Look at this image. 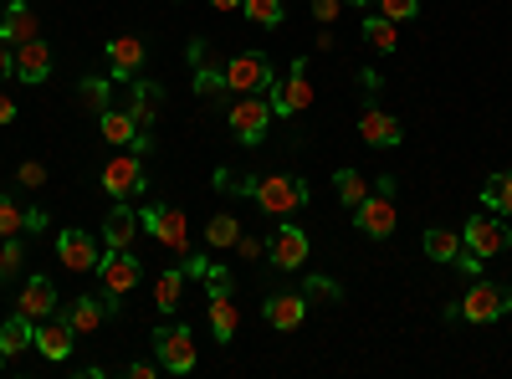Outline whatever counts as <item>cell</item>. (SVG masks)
I'll return each mask as SVG.
<instances>
[{
  "mask_svg": "<svg viewBox=\"0 0 512 379\" xmlns=\"http://www.w3.org/2000/svg\"><path fill=\"white\" fill-rule=\"evenodd\" d=\"M256 205L267 210V216H292L297 205H308V185L292 180V175H267V180H246L241 185Z\"/></svg>",
  "mask_w": 512,
  "mask_h": 379,
  "instance_id": "cell-1",
  "label": "cell"
},
{
  "mask_svg": "<svg viewBox=\"0 0 512 379\" xmlns=\"http://www.w3.org/2000/svg\"><path fill=\"white\" fill-rule=\"evenodd\" d=\"M154 359L169 374H190L195 369V333L185 323H159L154 328Z\"/></svg>",
  "mask_w": 512,
  "mask_h": 379,
  "instance_id": "cell-2",
  "label": "cell"
},
{
  "mask_svg": "<svg viewBox=\"0 0 512 379\" xmlns=\"http://www.w3.org/2000/svg\"><path fill=\"white\" fill-rule=\"evenodd\" d=\"M231 134L241 139V144H262L267 139V123H272V103L262 98V93H241V103L231 108Z\"/></svg>",
  "mask_w": 512,
  "mask_h": 379,
  "instance_id": "cell-3",
  "label": "cell"
},
{
  "mask_svg": "<svg viewBox=\"0 0 512 379\" xmlns=\"http://www.w3.org/2000/svg\"><path fill=\"white\" fill-rule=\"evenodd\" d=\"M272 113H282V118H292V113H303L308 103H313V82H308V62L297 57L292 62V72H287V82H272Z\"/></svg>",
  "mask_w": 512,
  "mask_h": 379,
  "instance_id": "cell-4",
  "label": "cell"
},
{
  "mask_svg": "<svg viewBox=\"0 0 512 379\" xmlns=\"http://www.w3.org/2000/svg\"><path fill=\"white\" fill-rule=\"evenodd\" d=\"M226 88L231 93H267L272 88V62L262 52H241L226 62Z\"/></svg>",
  "mask_w": 512,
  "mask_h": 379,
  "instance_id": "cell-5",
  "label": "cell"
},
{
  "mask_svg": "<svg viewBox=\"0 0 512 379\" xmlns=\"http://www.w3.org/2000/svg\"><path fill=\"white\" fill-rule=\"evenodd\" d=\"M139 221L154 231V241H164L169 251H175V257H190V226H185L180 210H169V205H149Z\"/></svg>",
  "mask_w": 512,
  "mask_h": 379,
  "instance_id": "cell-6",
  "label": "cell"
},
{
  "mask_svg": "<svg viewBox=\"0 0 512 379\" xmlns=\"http://www.w3.org/2000/svg\"><path fill=\"white\" fill-rule=\"evenodd\" d=\"M98 282L108 298H128V292L139 287V257H134V246L128 251H108V257L98 262Z\"/></svg>",
  "mask_w": 512,
  "mask_h": 379,
  "instance_id": "cell-7",
  "label": "cell"
},
{
  "mask_svg": "<svg viewBox=\"0 0 512 379\" xmlns=\"http://www.w3.org/2000/svg\"><path fill=\"white\" fill-rule=\"evenodd\" d=\"M507 308H512V292H502V287H492V282H477V287L461 298L456 313H461L466 323H497Z\"/></svg>",
  "mask_w": 512,
  "mask_h": 379,
  "instance_id": "cell-8",
  "label": "cell"
},
{
  "mask_svg": "<svg viewBox=\"0 0 512 379\" xmlns=\"http://www.w3.org/2000/svg\"><path fill=\"white\" fill-rule=\"evenodd\" d=\"M98 180H103V190H108L113 200H128V195L144 190V164H139L134 154H118V159H108L103 170H98Z\"/></svg>",
  "mask_w": 512,
  "mask_h": 379,
  "instance_id": "cell-9",
  "label": "cell"
},
{
  "mask_svg": "<svg viewBox=\"0 0 512 379\" xmlns=\"http://www.w3.org/2000/svg\"><path fill=\"white\" fill-rule=\"evenodd\" d=\"M461 246H472L477 257L487 262V257H502V251L512 246V231H507L502 221H492V216H477V221H466V231H461Z\"/></svg>",
  "mask_w": 512,
  "mask_h": 379,
  "instance_id": "cell-10",
  "label": "cell"
},
{
  "mask_svg": "<svg viewBox=\"0 0 512 379\" xmlns=\"http://www.w3.org/2000/svg\"><path fill=\"white\" fill-rule=\"evenodd\" d=\"M354 216H359V231L364 236H374V241H384V236H395V200L390 195H364L359 205H354Z\"/></svg>",
  "mask_w": 512,
  "mask_h": 379,
  "instance_id": "cell-11",
  "label": "cell"
},
{
  "mask_svg": "<svg viewBox=\"0 0 512 379\" xmlns=\"http://www.w3.org/2000/svg\"><path fill=\"white\" fill-rule=\"evenodd\" d=\"M72 339H77V328L67 323V313H52V318H41V328H36V349L47 354V359H67L72 354Z\"/></svg>",
  "mask_w": 512,
  "mask_h": 379,
  "instance_id": "cell-12",
  "label": "cell"
},
{
  "mask_svg": "<svg viewBox=\"0 0 512 379\" xmlns=\"http://www.w3.org/2000/svg\"><path fill=\"white\" fill-rule=\"evenodd\" d=\"M57 257H62L67 272H93V267L103 262L98 246H93V236H82V231H62V236H57Z\"/></svg>",
  "mask_w": 512,
  "mask_h": 379,
  "instance_id": "cell-13",
  "label": "cell"
},
{
  "mask_svg": "<svg viewBox=\"0 0 512 379\" xmlns=\"http://www.w3.org/2000/svg\"><path fill=\"white\" fill-rule=\"evenodd\" d=\"M359 139L369 144V149H395L405 134H400V123L390 118V113H379V108H364L359 113Z\"/></svg>",
  "mask_w": 512,
  "mask_h": 379,
  "instance_id": "cell-14",
  "label": "cell"
},
{
  "mask_svg": "<svg viewBox=\"0 0 512 379\" xmlns=\"http://www.w3.org/2000/svg\"><path fill=\"white\" fill-rule=\"evenodd\" d=\"M267 251H272V262H277L282 272H297V267L308 262V236L297 231V226H277V236H272Z\"/></svg>",
  "mask_w": 512,
  "mask_h": 379,
  "instance_id": "cell-15",
  "label": "cell"
},
{
  "mask_svg": "<svg viewBox=\"0 0 512 379\" xmlns=\"http://www.w3.org/2000/svg\"><path fill=\"white\" fill-rule=\"evenodd\" d=\"M41 36V26H36V16H31V6L26 0H11V11H6V21H0V41L16 52V47H26V41H36Z\"/></svg>",
  "mask_w": 512,
  "mask_h": 379,
  "instance_id": "cell-16",
  "label": "cell"
},
{
  "mask_svg": "<svg viewBox=\"0 0 512 379\" xmlns=\"http://www.w3.org/2000/svg\"><path fill=\"white\" fill-rule=\"evenodd\" d=\"M16 77L21 82H47L52 77V47L47 41H26V47H16Z\"/></svg>",
  "mask_w": 512,
  "mask_h": 379,
  "instance_id": "cell-17",
  "label": "cell"
},
{
  "mask_svg": "<svg viewBox=\"0 0 512 379\" xmlns=\"http://www.w3.org/2000/svg\"><path fill=\"white\" fill-rule=\"evenodd\" d=\"M134 231H139V216H134V205H113L108 210V221H103V241H108V251H128L134 246Z\"/></svg>",
  "mask_w": 512,
  "mask_h": 379,
  "instance_id": "cell-18",
  "label": "cell"
},
{
  "mask_svg": "<svg viewBox=\"0 0 512 379\" xmlns=\"http://www.w3.org/2000/svg\"><path fill=\"white\" fill-rule=\"evenodd\" d=\"M303 318H308V298H303V292H277V298H267V323L272 328L292 333Z\"/></svg>",
  "mask_w": 512,
  "mask_h": 379,
  "instance_id": "cell-19",
  "label": "cell"
},
{
  "mask_svg": "<svg viewBox=\"0 0 512 379\" xmlns=\"http://www.w3.org/2000/svg\"><path fill=\"white\" fill-rule=\"evenodd\" d=\"M21 313H26L31 323H41V318H52V313H57V287H52V277H31V282H26V292H21Z\"/></svg>",
  "mask_w": 512,
  "mask_h": 379,
  "instance_id": "cell-20",
  "label": "cell"
},
{
  "mask_svg": "<svg viewBox=\"0 0 512 379\" xmlns=\"http://www.w3.org/2000/svg\"><path fill=\"white\" fill-rule=\"evenodd\" d=\"M108 62H113V77H134L144 67V41L139 36H113L108 41Z\"/></svg>",
  "mask_w": 512,
  "mask_h": 379,
  "instance_id": "cell-21",
  "label": "cell"
},
{
  "mask_svg": "<svg viewBox=\"0 0 512 379\" xmlns=\"http://www.w3.org/2000/svg\"><path fill=\"white\" fill-rule=\"evenodd\" d=\"M210 328H216V339L221 344H231L236 339V328H241V313H236V303H231V292H210Z\"/></svg>",
  "mask_w": 512,
  "mask_h": 379,
  "instance_id": "cell-22",
  "label": "cell"
},
{
  "mask_svg": "<svg viewBox=\"0 0 512 379\" xmlns=\"http://www.w3.org/2000/svg\"><path fill=\"white\" fill-rule=\"evenodd\" d=\"M31 339H36V333H31V318L26 313L0 323V354H6V359H16L21 349H31Z\"/></svg>",
  "mask_w": 512,
  "mask_h": 379,
  "instance_id": "cell-23",
  "label": "cell"
},
{
  "mask_svg": "<svg viewBox=\"0 0 512 379\" xmlns=\"http://www.w3.org/2000/svg\"><path fill=\"white\" fill-rule=\"evenodd\" d=\"M103 318H108V303H103V298H77V303L67 308V323H72L77 333L103 328Z\"/></svg>",
  "mask_w": 512,
  "mask_h": 379,
  "instance_id": "cell-24",
  "label": "cell"
},
{
  "mask_svg": "<svg viewBox=\"0 0 512 379\" xmlns=\"http://www.w3.org/2000/svg\"><path fill=\"white\" fill-rule=\"evenodd\" d=\"M98 118H103V139H108V144H134V139H139V123H134V113L103 108Z\"/></svg>",
  "mask_w": 512,
  "mask_h": 379,
  "instance_id": "cell-25",
  "label": "cell"
},
{
  "mask_svg": "<svg viewBox=\"0 0 512 379\" xmlns=\"http://www.w3.org/2000/svg\"><path fill=\"white\" fill-rule=\"evenodd\" d=\"M456 251H461V236L456 231H446V226L425 231V257H431V262H456Z\"/></svg>",
  "mask_w": 512,
  "mask_h": 379,
  "instance_id": "cell-26",
  "label": "cell"
},
{
  "mask_svg": "<svg viewBox=\"0 0 512 379\" xmlns=\"http://www.w3.org/2000/svg\"><path fill=\"white\" fill-rule=\"evenodd\" d=\"M364 41H369L374 52H395L400 31H395V21H390V16H364Z\"/></svg>",
  "mask_w": 512,
  "mask_h": 379,
  "instance_id": "cell-27",
  "label": "cell"
},
{
  "mask_svg": "<svg viewBox=\"0 0 512 379\" xmlns=\"http://www.w3.org/2000/svg\"><path fill=\"white\" fill-rule=\"evenodd\" d=\"M180 292H185V277H180V272H164V277L154 282V308H159V313H175V308H180Z\"/></svg>",
  "mask_w": 512,
  "mask_h": 379,
  "instance_id": "cell-28",
  "label": "cell"
},
{
  "mask_svg": "<svg viewBox=\"0 0 512 379\" xmlns=\"http://www.w3.org/2000/svg\"><path fill=\"white\" fill-rule=\"evenodd\" d=\"M159 82H139V88H134V123H139V129H144V123H154V113H159Z\"/></svg>",
  "mask_w": 512,
  "mask_h": 379,
  "instance_id": "cell-29",
  "label": "cell"
},
{
  "mask_svg": "<svg viewBox=\"0 0 512 379\" xmlns=\"http://www.w3.org/2000/svg\"><path fill=\"white\" fill-rule=\"evenodd\" d=\"M482 200H487V210H502V216H512V170H507V175H492L487 190H482Z\"/></svg>",
  "mask_w": 512,
  "mask_h": 379,
  "instance_id": "cell-30",
  "label": "cell"
},
{
  "mask_svg": "<svg viewBox=\"0 0 512 379\" xmlns=\"http://www.w3.org/2000/svg\"><path fill=\"white\" fill-rule=\"evenodd\" d=\"M333 190H338V200H344V205H359V200L369 195V180H364L359 170H338Z\"/></svg>",
  "mask_w": 512,
  "mask_h": 379,
  "instance_id": "cell-31",
  "label": "cell"
},
{
  "mask_svg": "<svg viewBox=\"0 0 512 379\" xmlns=\"http://www.w3.org/2000/svg\"><path fill=\"white\" fill-rule=\"evenodd\" d=\"M236 236H241V221H236V216H216V221H205V241L216 246V251H221V246H236Z\"/></svg>",
  "mask_w": 512,
  "mask_h": 379,
  "instance_id": "cell-32",
  "label": "cell"
},
{
  "mask_svg": "<svg viewBox=\"0 0 512 379\" xmlns=\"http://www.w3.org/2000/svg\"><path fill=\"white\" fill-rule=\"evenodd\" d=\"M241 11H246V21H256V26H277V21H282V0H241Z\"/></svg>",
  "mask_w": 512,
  "mask_h": 379,
  "instance_id": "cell-33",
  "label": "cell"
},
{
  "mask_svg": "<svg viewBox=\"0 0 512 379\" xmlns=\"http://www.w3.org/2000/svg\"><path fill=\"white\" fill-rule=\"evenodd\" d=\"M77 103L93 108V113H103V108H108V77H88V82H82V88H77Z\"/></svg>",
  "mask_w": 512,
  "mask_h": 379,
  "instance_id": "cell-34",
  "label": "cell"
},
{
  "mask_svg": "<svg viewBox=\"0 0 512 379\" xmlns=\"http://www.w3.org/2000/svg\"><path fill=\"white\" fill-rule=\"evenodd\" d=\"M303 298H308V303H338L344 292H338V282H333V277H308Z\"/></svg>",
  "mask_w": 512,
  "mask_h": 379,
  "instance_id": "cell-35",
  "label": "cell"
},
{
  "mask_svg": "<svg viewBox=\"0 0 512 379\" xmlns=\"http://www.w3.org/2000/svg\"><path fill=\"white\" fill-rule=\"evenodd\" d=\"M21 262H26L21 241H16V236H6V246H0V282H6V277H16V272H21Z\"/></svg>",
  "mask_w": 512,
  "mask_h": 379,
  "instance_id": "cell-36",
  "label": "cell"
},
{
  "mask_svg": "<svg viewBox=\"0 0 512 379\" xmlns=\"http://www.w3.org/2000/svg\"><path fill=\"white\" fill-rule=\"evenodd\" d=\"M374 6H379V16H390L395 26H400V21H415V16H420V0H374Z\"/></svg>",
  "mask_w": 512,
  "mask_h": 379,
  "instance_id": "cell-37",
  "label": "cell"
},
{
  "mask_svg": "<svg viewBox=\"0 0 512 379\" xmlns=\"http://www.w3.org/2000/svg\"><path fill=\"white\" fill-rule=\"evenodd\" d=\"M26 226V210L21 205H11L6 195H0V241H6V236H16Z\"/></svg>",
  "mask_w": 512,
  "mask_h": 379,
  "instance_id": "cell-38",
  "label": "cell"
},
{
  "mask_svg": "<svg viewBox=\"0 0 512 379\" xmlns=\"http://www.w3.org/2000/svg\"><path fill=\"white\" fill-rule=\"evenodd\" d=\"M221 88H226V72H210V67H200V72H195V93H200V98L221 93Z\"/></svg>",
  "mask_w": 512,
  "mask_h": 379,
  "instance_id": "cell-39",
  "label": "cell"
},
{
  "mask_svg": "<svg viewBox=\"0 0 512 379\" xmlns=\"http://www.w3.org/2000/svg\"><path fill=\"white\" fill-rule=\"evenodd\" d=\"M200 277H205V287H210V292H231V272H226V267H210V262H205V272H200Z\"/></svg>",
  "mask_w": 512,
  "mask_h": 379,
  "instance_id": "cell-40",
  "label": "cell"
},
{
  "mask_svg": "<svg viewBox=\"0 0 512 379\" xmlns=\"http://www.w3.org/2000/svg\"><path fill=\"white\" fill-rule=\"evenodd\" d=\"M21 185H26V190H36V185H47V164H36V159H26V164H21Z\"/></svg>",
  "mask_w": 512,
  "mask_h": 379,
  "instance_id": "cell-41",
  "label": "cell"
},
{
  "mask_svg": "<svg viewBox=\"0 0 512 379\" xmlns=\"http://www.w3.org/2000/svg\"><path fill=\"white\" fill-rule=\"evenodd\" d=\"M338 11H344V0H313V16L318 21H338Z\"/></svg>",
  "mask_w": 512,
  "mask_h": 379,
  "instance_id": "cell-42",
  "label": "cell"
},
{
  "mask_svg": "<svg viewBox=\"0 0 512 379\" xmlns=\"http://www.w3.org/2000/svg\"><path fill=\"white\" fill-rule=\"evenodd\" d=\"M236 251L246 262H256V257H262V241H256V236H236Z\"/></svg>",
  "mask_w": 512,
  "mask_h": 379,
  "instance_id": "cell-43",
  "label": "cell"
},
{
  "mask_svg": "<svg viewBox=\"0 0 512 379\" xmlns=\"http://www.w3.org/2000/svg\"><path fill=\"white\" fill-rule=\"evenodd\" d=\"M11 67H16V52H11V47H6V41H0V77H6V72H11Z\"/></svg>",
  "mask_w": 512,
  "mask_h": 379,
  "instance_id": "cell-44",
  "label": "cell"
},
{
  "mask_svg": "<svg viewBox=\"0 0 512 379\" xmlns=\"http://www.w3.org/2000/svg\"><path fill=\"white\" fill-rule=\"evenodd\" d=\"M47 226V210H26V231H41Z\"/></svg>",
  "mask_w": 512,
  "mask_h": 379,
  "instance_id": "cell-45",
  "label": "cell"
},
{
  "mask_svg": "<svg viewBox=\"0 0 512 379\" xmlns=\"http://www.w3.org/2000/svg\"><path fill=\"white\" fill-rule=\"evenodd\" d=\"M128 374H134V379H154V374H159V364H128Z\"/></svg>",
  "mask_w": 512,
  "mask_h": 379,
  "instance_id": "cell-46",
  "label": "cell"
},
{
  "mask_svg": "<svg viewBox=\"0 0 512 379\" xmlns=\"http://www.w3.org/2000/svg\"><path fill=\"white\" fill-rule=\"evenodd\" d=\"M0 123H16V103L6 93H0Z\"/></svg>",
  "mask_w": 512,
  "mask_h": 379,
  "instance_id": "cell-47",
  "label": "cell"
},
{
  "mask_svg": "<svg viewBox=\"0 0 512 379\" xmlns=\"http://www.w3.org/2000/svg\"><path fill=\"white\" fill-rule=\"evenodd\" d=\"M216 11H241V0H210Z\"/></svg>",
  "mask_w": 512,
  "mask_h": 379,
  "instance_id": "cell-48",
  "label": "cell"
},
{
  "mask_svg": "<svg viewBox=\"0 0 512 379\" xmlns=\"http://www.w3.org/2000/svg\"><path fill=\"white\" fill-rule=\"evenodd\" d=\"M354 6H374V0H354Z\"/></svg>",
  "mask_w": 512,
  "mask_h": 379,
  "instance_id": "cell-49",
  "label": "cell"
},
{
  "mask_svg": "<svg viewBox=\"0 0 512 379\" xmlns=\"http://www.w3.org/2000/svg\"><path fill=\"white\" fill-rule=\"evenodd\" d=\"M0 369H6V354H0Z\"/></svg>",
  "mask_w": 512,
  "mask_h": 379,
  "instance_id": "cell-50",
  "label": "cell"
},
{
  "mask_svg": "<svg viewBox=\"0 0 512 379\" xmlns=\"http://www.w3.org/2000/svg\"><path fill=\"white\" fill-rule=\"evenodd\" d=\"M180 6H185V0H180Z\"/></svg>",
  "mask_w": 512,
  "mask_h": 379,
  "instance_id": "cell-51",
  "label": "cell"
}]
</instances>
